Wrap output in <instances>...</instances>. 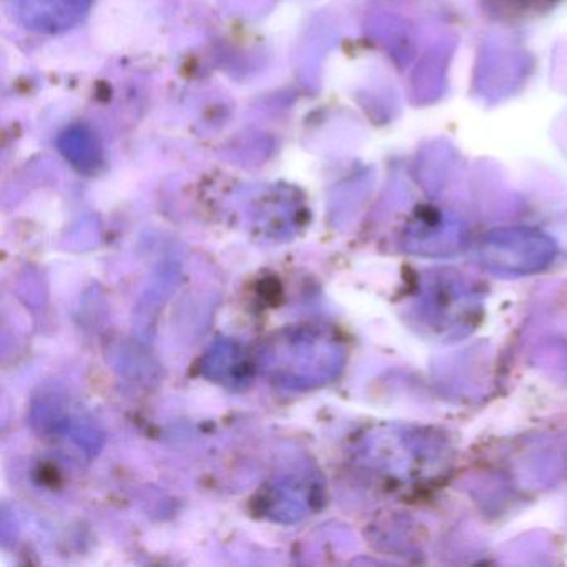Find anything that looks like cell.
<instances>
[{
  "label": "cell",
  "instance_id": "cell-1",
  "mask_svg": "<svg viewBox=\"0 0 567 567\" xmlns=\"http://www.w3.org/2000/svg\"><path fill=\"white\" fill-rule=\"evenodd\" d=\"M9 14L22 28L41 34H61L81 24L92 0H6Z\"/></svg>",
  "mask_w": 567,
  "mask_h": 567
},
{
  "label": "cell",
  "instance_id": "cell-2",
  "mask_svg": "<svg viewBox=\"0 0 567 567\" xmlns=\"http://www.w3.org/2000/svg\"><path fill=\"white\" fill-rule=\"evenodd\" d=\"M62 154L79 168H92L101 162V147L97 138L84 127H74L65 132L59 141Z\"/></svg>",
  "mask_w": 567,
  "mask_h": 567
}]
</instances>
